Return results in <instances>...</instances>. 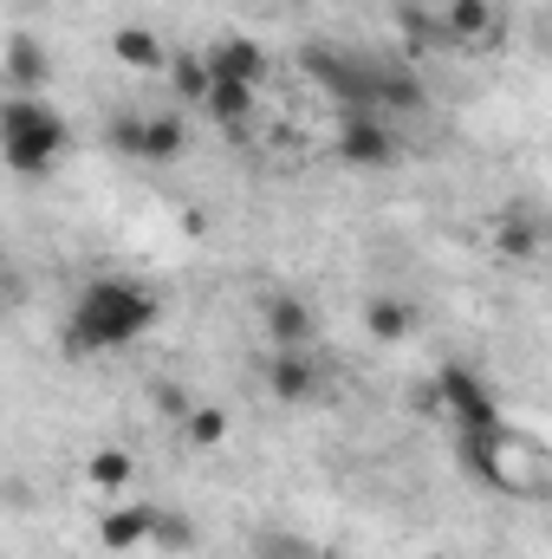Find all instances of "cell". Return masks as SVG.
I'll return each mask as SVG.
<instances>
[{
  "mask_svg": "<svg viewBox=\"0 0 552 559\" xmlns=\"http://www.w3.org/2000/svg\"><path fill=\"white\" fill-rule=\"evenodd\" d=\"M442 26H448V46H494L501 39V7L494 0H448L442 7Z\"/></svg>",
  "mask_w": 552,
  "mask_h": 559,
  "instance_id": "cell-9",
  "label": "cell"
},
{
  "mask_svg": "<svg viewBox=\"0 0 552 559\" xmlns=\"http://www.w3.org/2000/svg\"><path fill=\"white\" fill-rule=\"evenodd\" d=\"M149 527H156V508H111L105 521H98V540H105V554H137L149 547Z\"/></svg>",
  "mask_w": 552,
  "mask_h": 559,
  "instance_id": "cell-13",
  "label": "cell"
},
{
  "mask_svg": "<svg viewBox=\"0 0 552 559\" xmlns=\"http://www.w3.org/2000/svg\"><path fill=\"white\" fill-rule=\"evenodd\" d=\"M494 248H501L507 261H533V254H540V222H533V215H501V222H494Z\"/></svg>",
  "mask_w": 552,
  "mask_h": 559,
  "instance_id": "cell-18",
  "label": "cell"
},
{
  "mask_svg": "<svg viewBox=\"0 0 552 559\" xmlns=\"http://www.w3.org/2000/svg\"><path fill=\"white\" fill-rule=\"evenodd\" d=\"M429 384H435L442 411L455 417V429H501V404H494V391L481 384V371H468V365H442Z\"/></svg>",
  "mask_w": 552,
  "mask_h": 559,
  "instance_id": "cell-4",
  "label": "cell"
},
{
  "mask_svg": "<svg viewBox=\"0 0 552 559\" xmlns=\"http://www.w3.org/2000/svg\"><path fill=\"white\" fill-rule=\"evenodd\" d=\"M189 150V124L176 118V111H156L149 124H143V163H176Z\"/></svg>",
  "mask_w": 552,
  "mask_h": 559,
  "instance_id": "cell-17",
  "label": "cell"
},
{
  "mask_svg": "<svg viewBox=\"0 0 552 559\" xmlns=\"http://www.w3.org/2000/svg\"><path fill=\"white\" fill-rule=\"evenodd\" d=\"M169 85H176V98L182 105H208V59L202 52H189V59H169Z\"/></svg>",
  "mask_w": 552,
  "mask_h": 559,
  "instance_id": "cell-19",
  "label": "cell"
},
{
  "mask_svg": "<svg viewBox=\"0 0 552 559\" xmlns=\"http://www.w3.org/2000/svg\"><path fill=\"white\" fill-rule=\"evenodd\" d=\"M202 59H208V79H221V85H254L261 92V79H267V46L261 39H241V33L215 39Z\"/></svg>",
  "mask_w": 552,
  "mask_h": 559,
  "instance_id": "cell-8",
  "label": "cell"
},
{
  "mask_svg": "<svg viewBox=\"0 0 552 559\" xmlns=\"http://www.w3.org/2000/svg\"><path fill=\"white\" fill-rule=\"evenodd\" d=\"M384 118H416V111H429V85L416 79V66H384Z\"/></svg>",
  "mask_w": 552,
  "mask_h": 559,
  "instance_id": "cell-15",
  "label": "cell"
},
{
  "mask_svg": "<svg viewBox=\"0 0 552 559\" xmlns=\"http://www.w3.org/2000/svg\"><path fill=\"white\" fill-rule=\"evenodd\" d=\"M254 559H312V547L299 534H261L254 540Z\"/></svg>",
  "mask_w": 552,
  "mask_h": 559,
  "instance_id": "cell-25",
  "label": "cell"
},
{
  "mask_svg": "<svg viewBox=\"0 0 552 559\" xmlns=\"http://www.w3.org/2000/svg\"><path fill=\"white\" fill-rule=\"evenodd\" d=\"M305 72L338 98V111H384V66L377 59H358V52H338V46H305Z\"/></svg>",
  "mask_w": 552,
  "mask_h": 559,
  "instance_id": "cell-3",
  "label": "cell"
},
{
  "mask_svg": "<svg viewBox=\"0 0 552 559\" xmlns=\"http://www.w3.org/2000/svg\"><path fill=\"white\" fill-rule=\"evenodd\" d=\"M143 124H149L143 111H118V118L105 124V143H111L118 156H137V163H143Z\"/></svg>",
  "mask_w": 552,
  "mask_h": 559,
  "instance_id": "cell-24",
  "label": "cell"
},
{
  "mask_svg": "<svg viewBox=\"0 0 552 559\" xmlns=\"http://www.w3.org/2000/svg\"><path fill=\"white\" fill-rule=\"evenodd\" d=\"M111 52H118L124 66H137V72H169V46H163L149 26H118V33H111Z\"/></svg>",
  "mask_w": 552,
  "mask_h": 559,
  "instance_id": "cell-16",
  "label": "cell"
},
{
  "mask_svg": "<svg viewBox=\"0 0 552 559\" xmlns=\"http://www.w3.org/2000/svg\"><path fill=\"white\" fill-rule=\"evenodd\" d=\"M364 332H371L377 345H404L416 332V306L397 299V293H371V299H364Z\"/></svg>",
  "mask_w": 552,
  "mask_h": 559,
  "instance_id": "cell-11",
  "label": "cell"
},
{
  "mask_svg": "<svg viewBox=\"0 0 552 559\" xmlns=\"http://www.w3.org/2000/svg\"><path fill=\"white\" fill-rule=\"evenodd\" d=\"M338 163L351 169H391L397 163V131L384 111H338Z\"/></svg>",
  "mask_w": 552,
  "mask_h": 559,
  "instance_id": "cell-5",
  "label": "cell"
},
{
  "mask_svg": "<svg viewBox=\"0 0 552 559\" xmlns=\"http://www.w3.org/2000/svg\"><path fill=\"white\" fill-rule=\"evenodd\" d=\"M221 436H228V411H221V404H195L189 423H182V442H189V449H215Z\"/></svg>",
  "mask_w": 552,
  "mask_h": 559,
  "instance_id": "cell-21",
  "label": "cell"
},
{
  "mask_svg": "<svg viewBox=\"0 0 552 559\" xmlns=\"http://www.w3.org/2000/svg\"><path fill=\"white\" fill-rule=\"evenodd\" d=\"M156 293L137 286V280L124 274H105V280H85L79 286V299H72V312H65V332H59V345L72 352V358H98V352H124V345H137L143 332L156 325Z\"/></svg>",
  "mask_w": 552,
  "mask_h": 559,
  "instance_id": "cell-1",
  "label": "cell"
},
{
  "mask_svg": "<svg viewBox=\"0 0 552 559\" xmlns=\"http://www.w3.org/2000/svg\"><path fill=\"white\" fill-rule=\"evenodd\" d=\"M397 33H404V52H410V59H422V52H442V46H448L442 13H429V7H416V0H404V7H397Z\"/></svg>",
  "mask_w": 552,
  "mask_h": 559,
  "instance_id": "cell-14",
  "label": "cell"
},
{
  "mask_svg": "<svg viewBox=\"0 0 552 559\" xmlns=\"http://www.w3.org/2000/svg\"><path fill=\"white\" fill-rule=\"evenodd\" d=\"M261 332H267L274 352H312V338H319V312H312L305 299H292V293H274V299L261 306Z\"/></svg>",
  "mask_w": 552,
  "mask_h": 559,
  "instance_id": "cell-7",
  "label": "cell"
},
{
  "mask_svg": "<svg viewBox=\"0 0 552 559\" xmlns=\"http://www.w3.org/2000/svg\"><path fill=\"white\" fill-rule=\"evenodd\" d=\"M46 79H52V52H46L33 33H13V39H7V85H13L20 98H33Z\"/></svg>",
  "mask_w": 552,
  "mask_h": 559,
  "instance_id": "cell-10",
  "label": "cell"
},
{
  "mask_svg": "<svg viewBox=\"0 0 552 559\" xmlns=\"http://www.w3.org/2000/svg\"><path fill=\"white\" fill-rule=\"evenodd\" d=\"M261 384H267L274 404H312L325 391V365L312 352H274L267 371H261Z\"/></svg>",
  "mask_w": 552,
  "mask_h": 559,
  "instance_id": "cell-6",
  "label": "cell"
},
{
  "mask_svg": "<svg viewBox=\"0 0 552 559\" xmlns=\"http://www.w3.org/2000/svg\"><path fill=\"white\" fill-rule=\"evenodd\" d=\"M131 475H137V462H131L124 449H98V455H92V481H98L105 495H118V488H131Z\"/></svg>",
  "mask_w": 552,
  "mask_h": 559,
  "instance_id": "cell-22",
  "label": "cell"
},
{
  "mask_svg": "<svg viewBox=\"0 0 552 559\" xmlns=\"http://www.w3.org/2000/svg\"><path fill=\"white\" fill-rule=\"evenodd\" d=\"M149 411H156V417H169L176 429H182V423H189V411H195V397H189L176 378H156V384H149Z\"/></svg>",
  "mask_w": 552,
  "mask_h": 559,
  "instance_id": "cell-23",
  "label": "cell"
},
{
  "mask_svg": "<svg viewBox=\"0 0 552 559\" xmlns=\"http://www.w3.org/2000/svg\"><path fill=\"white\" fill-rule=\"evenodd\" d=\"M149 547H163V554H189V547H195V521H189L182 508H156Z\"/></svg>",
  "mask_w": 552,
  "mask_h": 559,
  "instance_id": "cell-20",
  "label": "cell"
},
{
  "mask_svg": "<svg viewBox=\"0 0 552 559\" xmlns=\"http://www.w3.org/2000/svg\"><path fill=\"white\" fill-rule=\"evenodd\" d=\"M254 105H261V92H254V85H221V79H215L202 111H208V124H221L228 138H241V131L254 124Z\"/></svg>",
  "mask_w": 552,
  "mask_h": 559,
  "instance_id": "cell-12",
  "label": "cell"
},
{
  "mask_svg": "<svg viewBox=\"0 0 552 559\" xmlns=\"http://www.w3.org/2000/svg\"><path fill=\"white\" fill-rule=\"evenodd\" d=\"M65 143H72V131H65V118L52 105L20 98V92L0 105V156H7L13 176H46L65 156Z\"/></svg>",
  "mask_w": 552,
  "mask_h": 559,
  "instance_id": "cell-2",
  "label": "cell"
}]
</instances>
